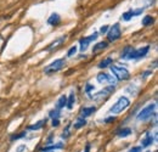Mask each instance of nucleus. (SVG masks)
Returning <instances> with one entry per match:
<instances>
[{
  "label": "nucleus",
  "mask_w": 158,
  "mask_h": 152,
  "mask_svg": "<svg viewBox=\"0 0 158 152\" xmlns=\"http://www.w3.org/2000/svg\"><path fill=\"white\" fill-rule=\"evenodd\" d=\"M129 106H130V100H129L127 96H120V97L112 105V107L110 108L108 113H112V116H113V114H118V113L125 111Z\"/></svg>",
  "instance_id": "nucleus-1"
},
{
  "label": "nucleus",
  "mask_w": 158,
  "mask_h": 152,
  "mask_svg": "<svg viewBox=\"0 0 158 152\" xmlns=\"http://www.w3.org/2000/svg\"><path fill=\"white\" fill-rule=\"evenodd\" d=\"M156 107H157V105H156L154 102L147 105L146 107H143V108L137 113L136 119H137L139 122H146V121H148V119L152 118V116L154 114V110H156Z\"/></svg>",
  "instance_id": "nucleus-2"
},
{
  "label": "nucleus",
  "mask_w": 158,
  "mask_h": 152,
  "mask_svg": "<svg viewBox=\"0 0 158 152\" xmlns=\"http://www.w3.org/2000/svg\"><path fill=\"white\" fill-rule=\"evenodd\" d=\"M110 68H111V71L113 73V77L117 81H128L130 78V73L125 67L113 64V66H110Z\"/></svg>",
  "instance_id": "nucleus-3"
},
{
  "label": "nucleus",
  "mask_w": 158,
  "mask_h": 152,
  "mask_svg": "<svg viewBox=\"0 0 158 152\" xmlns=\"http://www.w3.org/2000/svg\"><path fill=\"white\" fill-rule=\"evenodd\" d=\"M66 64V60L64 58H57L55 61H52L51 63H49L45 68H44V73L50 75V74H54V73H57L58 71H61Z\"/></svg>",
  "instance_id": "nucleus-4"
},
{
  "label": "nucleus",
  "mask_w": 158,
  "mask_h": 152,
  "mask_svg": "<svg viewBox=\"0 0 158 152\" xmlns=\"http://www.w3.org/2000/svg\"><path fill=\"white\" fill-rule=\"evenodd\" d=\"M122 37V29L119 23H114L112 27H110L108 32H107V39L110 43H113L116 40H118Z\"/></svg>",
  "instance_id": "nucleus-5"
},
{
  "label": "nucleus",
  "mask_w": 158,
  "mask_h": 152,
  "mask_svg": "<svg viewBox=\"0 0 158 152\" xmlns=\"http://www.w3.org/2000/svg\"><path fill=\"white\" fill-rule=\"evenodd\" d=\"M150 51V45H146L143 48H139V49H133L131 52L128 56V60H139L145 57Z\"/></svg>",
  "instance_id": "nucleus-6"
},
{
  "label": "nucleus",
  "mask_w": 158,
  "mask_h": 152,
  "mask_svg": "<svg viewBox=\"0 0 158 152\" xmlns=\"http://www.w3.org/2000/svg\"><path fill=\"white\" fill-rule=\"evenodd\" d=\"M97 37H99V33H97V32H94V33H93L91 35H89V37H84V38L79 39V45H81V46H79V49H81V51L84 52V51L89 48L90 43L94 41V40H96Z\"/></svg>",
  "instance_id": "nucleus-7"
},
{
  "label": "nucleus",
  "mask_w": 158,
  "mask_h": 152,
  "mask_svg": "<svg viewBox=\"0 0 158 152\" xmlns=\"http://www.w3.org/2000/svg\"><path fill=\"white\" fill-rule=\"evenodd\" d=\"M114 90H116L114 85H110V87H106L105 89L97 91V93L94 94L93 96H89V97L93 99V100H102V99H105V97H108L111 94H113Z\"/></svg>",
  "instance_id": "nucleus-8"
},
{
  "label": "nucleus",
  "mask_w": 158,
  "mask_h": 152,
  "mask_svg": "<svg viewBox=\"0 0 158 152\" xmlns=\"http://www.w3.org/2000/svg\"><path fill=\"white\" fill-rule=\"evenodd\" d=\"M96 81L100 83V84H111V85H114L117 83V79L113 77V75L108 74V73H99L97 77H96Z\"/></svg>",
  "instance_id": "nucleus-9"
},
{
  "label": "nucleus",
  "mask_w": 158,
  "mask_h": 152,
  "mask_svg": "<svg viewBox=\"0 0 158 152\" xmlns=\"http://www.w3.org/2000/svg\"><path fill=\"white\" fill-rule=\"evenodd\" d=\"M157 139V135H152L151 133H146L145 134V137L143 139H141V147L143 148V147H148V146H151L153 142H154V140Z\"/></svg>",
  "instance_id": "nucleus-10"
},
{
  "label": "nucleus",
  "mask_w": 158,
  "mask_h": 152,
  "mask_svg": "<svg viewBox=\"0 0 158 152\" xmlns=\"http://www.w3.org/2000/svg\"><path fill=\"white\" fill-rule=\"evenodd\" d=\"M64 147V142H56V144H50L46 147H41L40 152H46V151H56V150H62Z\"/></svg>",
  "instance_id": "nucleus-11"
},
{
  "label": "nucleus",
  "mask_w": 158,
  "mask_h": 152,
  "mask_svg": "<svg viewBox=\"0 0 158 152\" xmlns=\"http://www.w3.org/2000/svg\"><path fill=\"white\" fill-rule=\"evenodd\" d=\"M46 122H48V118H44V119H41V121H39V122H37V123H34V124L28 125V127H27V130H31V131L40 130V129L44 128V125L46 124Z\"/></svg>",
  "instance_id": "nucleus-12"
},
{
  "label": "nucleus",
  "mask_w": 158,
  "mask_h": 152,
  "mask_svg": "<svg viewBox=\"0 0 158 152\" xmlns=\"http://www.w3.org/2000/svg\"><path fill=\"white\" fill-rule=\"evenodd\" d=\"M66 40V37L63 35V37H60V38H57L55 41H52L51 44H49L44 50H46V51H51V50H54V49H56V48H58L63 41Z\"/></svg>",
  "instance_id": "nucleus-13"
},
{
  "label": "nucleus",
  "mask_w": 158,
  "mask_h": 152,
  "mask_svg": "<svg viewBox=\"0 0 158 152\" xmlns=\"http://www.w3.org/2000/svg\"><path fill=\"white\" fill-rule=\"evenodd\" d=\"M94 112H96V107L95 106H90V107H83L82 108V111H81V117L82 118H88V117H90Z\"/></svg>",
  "instance_id": "nucleus-14"
},
{
  "label": "nucleus",
  "mask_w": 158,
  "mask_h": 152,
  "mask_svg": "<svg viewBox=\"0 0 158 152\" xmlns=\"http://www.w3.org/2000/svg\"><path fill=\"white\" fill-rule=\"evenodd\" d=\"M116 134H117V136H119V137H128V136H130L131 134H133V130L129 128V127H124V128H120V129H118L117 131H116Z\"/></svg>",
  "instance_id": "nucleus-15"
},
{
  "label": "nucleus",
  "mask_w": 158,
  "mask_h": 152,
  "mask_svg": "<svg viewBox=\"0 0 158 152\" xmlns=\"http://www.w3.org/2000/svg\"><path fill=\"white\" fill-rule=\"evenodd\" d=\"M61 22V16L58 15V14H56V12H54V14H51V16L48 18V25H50V26H57L58 23Z\"/></svg>",
  "instance_id": "nucleus-16"
},
{
  "label": "nucleus",
  "mask_w": 158,
  "mask_h": 152,
  "mask_svg": "<svg viewBox=\"0 0 158 152\" xmlns=\"http://www.w3.org/2000/svg\"><path fill=\"white\" fill-rule=\"evenodd\" d=\"M66 105H67V96H64V95H61V96L58 97L57 102H56V106H55V108L61 111L63 107H66Z\"/></svg>",
  "instance_id": "nucleus-17"
},
{
  "label": "nucleus",
  "mask_w": 158,
  "mask_h": 152,
  "mask_svg": "<svg viewBox=\"0 0 158 152\" xmlns=\"http://www.w3.org/2000/svg\"><path fill=\"white\" fill-rule=\"evenodd\" d=\"M107 46H108V41H100V43H97L96 45H94L93 52H99V51H101V50H105Z\"/></svg>",
  "instance_id": "nucleus-18"
},
{
  "label": "nucleus",
  "mask_w": 158,
  "mask_h": 152,
  "mask_svg": "<svg viewBox=\"0 0 158 152\" xmlns=\"http://www.w3.org/2000/svg\"><path fill=\"white\" fill-rule=\"evenodd\" d=\"M74 102H75V94H74V93H71L69 96L67 97V105H66V107H67L68 110H72V108L74 107Z\"/></svg>",
  "instance_id": "nucleus-19"
},
{
  "label": "nucleus",
  "mask_w": 158,
  "mask_h": 152,
  "mask_svg": "<svg viewBox=\"0 0 158 152\" xmlns=\"http://www.w3.org/2000/svg\"><path fill=\"white\" fill-rule=\"evenodd\" d=\"M85 125H87V119H85V118H82V117H79V118L77 119V122L73 123V128H74V129H81V128H83V127H85Z\"/></svg>",
  "instance_id": "nucleus-20"
},
{
  "label": "nucleus",
  "mask_w": 158,
  "mask_h": 152,
  "mask_svg": "<svg viewBox=\"0 0 158 152\" xmlns=\"http://www.w3.org/2000/svg\"><path fill=\"white\" fill-rule=\"evenodd\" d=\"M112 62H113L112 57H106L105 60H102V61L99 62L97 67L99 68H106V67H110V64H112Z\"/></svg>",
  "instance_id": "nucleus-21"
},
{
  "label": "nucleus",
  "mask_w": 158,
  "mask_h": 152,
  "mask_svg": "<svg viewBox=\"0 0 158 152\" xmlns=\"http://www.w3.org/2000/svg\"><path fill=\"white\" fill-rule=\"evenodd\" d=\"M133 49H134L133 46H125V48L123 49V51L120 52V58H123V60H128V56H129V54L131 52Z\"/></svg>",
  "instance_id": "nucleus-22"
},
{
  "label": "nucleus",
  "mask_w": 158,
  "mask_h": 152,
  "mask_svg": "<svg viewBox=\"0 0 158 152\" xmlns=\"http://www.w3.org/2000/svg\"><path fill=\"white\" fill-rule=\"evenodd\" d=\"M49 117H50L51 119H60V117H61V111H60V110H56V108L50 110V111H49Z\"/></svg>",
  "instance_id": "nucleus-23"
},
{
  "label": "nucleus",
  "mask_w": 158,
  "mask_h": 152,
  "mask_svg": "<svg viewBox=\"0 0 158 152\" xmlns=\"http://www.w3.org/2000/svg\"><path fill=\"white\" fill-rule=\"evenodd\" d=\"M153 22H154V18L152 17V16H145L143 18H142V26H145V27H147V26H152L153 25Z\"/></svg>",
  "instance_id": "nucleus-24"
},
{
  "label": "nucleus",
  "mask_w": 158,
  "mask_h": 152,
  "mask_svg": "<svg viewBox=\"0 0 158 152\" xmlns=\"http://www.w3.org/2000/svg\"><path fill=\"white\" fill-rule=\"evenodd\" d=\"M27 136V131H21L18 134H12L10 136V141H15V140H20V139H23Z\"/></svg>",
  "instance_id": "nucleus-25"
},
{
  "label": "nucleus",
  "mask_w": 158,
  "mask_h": 152,
  "mask_svg": "<svg viewBox=\"0 0 158 152\" xmlns=\"http://www.w3.org/2000/svg\"><path fill=\"white\" fill-rule=\"evenodd\" d=\"M131 18H133V10H129V11H127V12H124L122 15V20L123 21H130Z\"/></svg>",
  "instance_id": "nucleus-26"
},
{
  "label": "nucleus",
  "mask_w": 158,
  "mask_h": 152,
  "mask_svg": "<svg viewBox=\"0 0 158 152\" xmlns=\"http://www.w3.org/2000/svg\"><path fill=\"white\" fill-rule=\"evenodd\" d=\"M69 127H71V124H68V125L63 129V133H62V135H61V137H62V139H64V140H67V139L71 136V133H69Z\"/></svg>",
  "instance_id": "nucleus-27"
},
{
  "label": "nucleus",
  "mask_w": 158,
  "mask_h": 152,
  "mask_svg": "<svg viewBox=\"0 0 158 152\" xmlns=\"http://www.w3.org/2000/svg\"><path fill=\"white\" fill-rule=\"evenodd\" d=\"M75 52H77V46H72V48L67 51V57H72L73 55H75Z\"/></svg>",
  "instance_id": "nucleus-28"
},
{
  "label": "nucleus",
  "mask_w": 158,
  "mask_h": 152,
  "mask_svg": "<svg viewBox=\"0 0 158 152\" xmlns=\"http://www.w3.org/2000/svg\"><path fill=\"white\" fill-rule=\"evenodd\" d=\"M143 10H145V8H140V9L133 10V17H135V16H140V15L143 12Z\"/></svg>",
  "instance_id": "nucleus-29"
},
{
  "label": "nucleus",
  "mask_w": 158,
  "mask_h": 152,
  "mask_svg": "<svg viewBox=\"0 0 158 152\" xmlns=\"http://www.w3.org/2000/svg\"><path fill=\"white\" fill-rule=\"evenodd\" d=\"M27 151H28V148H27L26 145H20V146L16 148V152H27Z\"/></svg>",
  "instance_id": "nucleus-30"
},
{
  "label": "nucleus",
  "mask_w": 158,
  "mask_h": 152,
  "mask_svg": "<svg viewBox=\"0 0 158 152\" xmlns=\"http://www.w3.org/2000/svg\"><path fill=\"white\" fill-rule=\"evenodd\" d=\"M116 121V117L114 116H111V117H107V118H105L104 119V123H106V124H110V123H112V122H114Z\"/></svg>",
  "instance_id": "nucleus-31"
},
{
  "label": "nucleus",
  "mask_w": 158,
  "mask_h": 152,
  "mask_svg": "<svg viewBox=\"0 0 158 152\" xmlns=\"http://www.w3.org/2000/svg\"><path fill=\"white\" fill-rule=\"evenodd\" d=\"M128 152H142V147H141V146H134V147H131Z\"/></svg>",
  "instance_id": "nucleus-32"
},
{
  "label": "nucleus",
  "mask_w": 158,
  "mask_h": 152,
  "mask_svg": "<svg viewBox=\"0 0 158 152\" xmlns=\"http://www.w3.org/2000/svg\"><path fill=\"white\" fill-rule=\"evenodd\" d=\"M108 29H110V26H108V25H105V26H102V27L100 28V33H101V34H105V33L108 32Z\"/></svg>",
  "instance_id": "nucleus-33"
},
{
  "label": "nucleus",
  "mask_w": 158,
  "mask_h": 152,
  "mask_svg": "<svg viewBox=\"0 0 158 152\" xmlns=\"http://www.w3.org/2000/svg\"><path fill=\"white\" fill-rule=\"evenodd\" d=\"M95 88H94V85H91V84H87V87H85V93L89 95L90 94V91H93Z\"/></svg>",
  "instance_id": "nucleus-34"
},
{
  "label": "nucleus",
  "mask_w": 158,
  "mask_h": 152,
  "mask_svg": "<svg viewBox=\"0 0 158 152\" xmlns=\"http://www.w3.org/2000/svg\"><path fill=\"white\" fill-rule=\"evenodd\" d=\"M51 125H52L54 128H57V127L60 125V119H52V123H51Z\"/></svg>",
  "instance_id": "nucleus-35"
},
{
  "label": "nucleus",
  "mask_w": 158,
  "mask_h": 152,
  "mask_svg": "<svg viewBox=\"0 0 158 152\" xmlns=\"http://www.w3.org/2000/svg\"><path fill=\"white\" fill-rule=\"evenodd\" d=\"M52 142H54V134L49 135V137H48V140H46V144H48V145H50V144H52Z\"/></svg>",
  "instance_id": "nucleus-36"
},
{
  "label": "nucleus",
  "mask_w": 158,
  "mask_h": 152,
  "mask_svg": "<svg viewBox=\"0 0 158 152\" xmlns=\"http://www.w3.org/2000/svg\"><path fill=\"white\" fill-rule=\"evenodd\" d=\"M90 148H91V145H90V142H88V144L85 145V148H84V152H90Z\"/></svg>",
  "instance_id": "nucleus-37"
},
{
  "label": "nucleus",
  "mask_w": 158,
  "mask_h": 152,
  "mask_svg": "<svg viewBox=\"0 0 158 152\" xmlns=\"http://www.w3.org/2000/svg\"><path fill=\"white\" fill-rule=\"evenodd\" d=\"M151 73H152L151 71H147V72H145V73H143V78H146V77H147V75H150Z\"/></svg>",
  "instance_id": "nucleus-38"
},
{
  "label": "nucleus",
  "mask_w": 158,
  "mask_h": 152,
  "mask_svg": "<svg viewBox=\"0 0 158 152\" xmlns=\"http://www.w3.org/2000/svg\"><path fill=\"white\" fill-rule=\"evenodd\" d=\"M46 152H52V151H46Z\"/></svg>",
  "instance_id": "nucleus-39"
},
{
  "label": "nucleus",
  "mask_w": 158,
  "mask_h": 152,
  "mask_svg": "<svg viewBox=\"0 0 158 152\" xmlns=\"http://www.w3.org/2000/svg\"><path fill=\"white\" fill-rule=\"evenodd\" d=\"M78 152H79V151H78Z\"/></svg>",
  "instance_id": "nucleus-40"
}]
</instances>
